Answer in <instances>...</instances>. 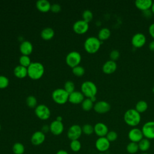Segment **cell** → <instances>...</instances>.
Here are the masks:
<instances>
[{
	"label": "cell",
	"mask_w": 154,
	"mask_h": 154,
	"mask_svg": "<svg viewBox=\"0 0 154 154\" xmlns=\"http://www.w3.org/2000/svg\"><path fill=\"white\" fill-rule=\"evenodd\" d=\"M125 122L132 127L137 126L141 121V115L135 109H129L124 114Z\"/></svg>",
	"instance_id": "1"
},
{
	"label": "cell",
	"mask_w": 154,
	"mask_h": 154,
	"mask_svg": "<svg viewBox=\"0 0 154 154\" xmlns=\"http://www.w3.org/2000/svg\"><path fill=\"white\" fill-rule=\"evenodd\" d=\"M28 75L32 79H38L40 78L45 71L42 64L38 62H32L27 67Z\"/></svg>",
	"instance_id": "2"
},
{
	"label": "cell",
	"mask_w": 154,
	"mask_h": 154,
	"mask_svg": "<svg viewBox=\"0 0 154 154\" xmlns=\"http://www.w3.org/2000/svg\"><path fill=\"white\" fill-rule=\"evenodd\" d=\"M101 41L96 37H89L84 42V46L85 51L90 54L96 53L100 48Z\"/></svg>",
	"instance_id": "3"
},
{
	"label": "cell",
	"mask_w": 154,
	"mask_h": 154,
	"mask_svg": "<svg viewBox=\"0 0 154 154\" xmlns=\"http://www.w3.org/2000/svg\"><path fill=\"white\" fill-rule=\"evenodd\" d=\"M81 91L82 94L87 98L95 97L97 88L94 82L90 81H86L81 85Z\"/></svg>",
	"instance_id": "4"
},
{
	"label": "cell",
	"mask_w": 154,
	"mask_h": 154,
	"mask_svg": "<svg viewBox=\"0 0 154 154\" xmlns=\"http://www.w3.org/2000/svg\"><path fill=\"white\" fill-rule=\"evenodd\" d=\"M53 100L57 103H65L68 100L69 94L64 88H57L52 94Z\"/></svg>",
	"instance_id": "5"
},
{
	"label": "cell",
	"mask_w": 154,
	"mask_h": 154,
	"mask_svg": "<svg viewBox=\"0 0 154 154\" xmlns=\"http://www.w3.org/2000/svg\"><path fill=\"white\" fill-rule=\"evenodd\" d=\"M81 60V55L77 51H72L69 52L66 58V63L72 68L78 66Z\"/></svg>",
	"instance_id": "6"
},
{
	"label": "cell",
	"mask_w": 154,
	"mask_h": 154,
	"mask_svg": "<svg viewBox=\"0 0 154 154\" xmlns=\"http://www.w3.org/2000/svg\"><path fill=\"white\" fill-rule=\"evenodd\" d=\"M144 137L149 140L154 139V121L145 123L141 128Z\"/></svg>",
	"instance_id": "7"
},
{
	"label": "cell",
	"mask_w": 154,
	"mask_h": 154,
	"mask_svg": "<svg viewBox=\"0 0 154 154\" xmlns=\"http://www.w3.org/2000/svg\"><path fill=\"white\" fill-rule=\"evenodd\" d=\"M35 113L36 116L42 120H46L49 119L51 116L50 109L46 105L43 104H41L36 106L35 109Z\"/></svg>",
	"instance_id": "8"
},
{
	"label": "cell",
	"mask_w": 154,
	"mask_h": 154,
	"mask_svg": "<svg viewBox=\"0 0 154 154\" xmlns=\"http://www.w3.org/2000/svg\"><path fill=\"white\" fill-rule=\"evenodd\" d=\"M82 133V128L78 125H73L68 129L67 137L72 140H78Z\"/></svg>",
	"instance_id": "9"
},
{
	"label": "cell",
	"mask_w": 154,
	"mask_h": 154,
	"mask_svg": "<svg viewBox=\"0 0 154 154\" xmlns=\"http://www.w3.org/2000/svg\"><path fill=\"white\" fill-rule=\"evenodd\" d=\"M128 137L131 142L137 143L140 142L144 138L141 129H140L137 128H134L131 129L128 132Z\"/></svg>",
	"instance_id": "10"
},
{
	"label": "cell",
	"mask_w": 154,
	"mask_h": 154,
	"mask_svg": "<svg viewBox=\"0 0 154 154\" xmlns=\"http://www.w3.org/2000/svg\"><path fill=\"white\" fill-rule=\"evenodd\" d=\"M146 42L145 35L141 32H138L134 34L131 39L132 45L134 48H140L143 47Z\"/></svg>",
	"instance_id": "11"
},
{
	"label": "cell",
	"mask_w": 154,
	"mask_h": 154,
	"mask_svg": "<svg viewBox=\"0 0 154 154\" xmlns=\"http://www.w3.org/2000/svg\"><path fill=\"white\" fill-rule=\"evenodd\" d=\"M95 147L98 151L103 153L109 149L110 142L105 137H99L95 142Z\"/></svg>",
	"instance_id": "12"
},
{
	"label": "cell",
	"mask_w": 154,
	"mask_h": 154,
	"mask_svg": "<svg viewBox=\"0 0 154 154\" xmlns=\"http://www.w3.org/2000/svg\"><path fill=\"white\" fill-rule=\"evenodd\" d=\"M88 23L84 20H79L75 22L73 25L74 31L78 34H82L86 32L88 29Z\"/></svg>",
	"instance_id": "13"
},
{
	"label": "cell",
	"mask_w": 154,
	"mask_h": 154,
	"mask_svg": "<svg viewBox=\"0 0 154 154\" xmlns=\"http://www.w3.org/2000/svg\"><path fill=\"white\" fill-rule=\"evenodd\" d=\"M94 111L99 114H104L108 112L111 109L110 104L105 101V100H100L97 102L94 105Z\"/></svg>",
	"instance_id": "14"
},
{
	"label": "cell",
	"mask_w": 154,
	"mask_h": 154,
	"mask_svg": "<svg viewBox=\"0 0 154 154\" xmlns=\"http://www.w3.org/2000/svg\"><path fill=\"white\" fill-rule=\"evenodd\" d=\"M108 131H109L107 126L103 123H97L94 126V132L99 137H106Z\"/></svg>",
	"instance_id": "15"
},
{
	"label": "cell",
	"mask_w": 154,
	"mask_h": 154,
	"mask_svg": "<svg viewBox=\"0 0 154 154\" xmlns=\"http://www.w3.org/2000/svg\"><path fill=\"white\" fill-rule=\"evenodd\" d=\"M49 129L52 134L55 135H58L63 132L64 125L61 122L54 120L51 123Z\"/></svg>",
	"instance_id": "16"
},
{
	"label": "cell",
	"mask_w": 154,
	"mask_h": 154,
	"mask_svg": "<svg viewBox=\"0 0 154 154\" xmlns=\"http://www.w3.org/2000/svg\"><path fill=\"white\" fill-rule=\"evenodd\" d=\"M45 140V135L42 131L35 132L31 137V141L33 145L38 146L42 144Z\"/></svg>",
	"instance_id": "17"
},
{
	"label": "cell",
	"mask_w": 154,
	"mask_h": 154,
	"mask_svg": "<svg viewBox=\"0 0 154 154\" xmlns=\"http://www.w3.org/2000/svg\"><path fill=\"white\" fill-rule=\"evenodd\" d=\"M117 68V65L116 61L112 60L106 61L102 66V71L106 74H111L116 72Z\"/></svg>",
	"instance_id": "18"
},
{
	"label": "cell",
	"mask_w": 154,
	"mask_h": 154,
	"mask_svg": "<svg viewBox=\"0 0 154 154\" xmlns=\"http://www.w3.org/2000/svg\"><path fill=\"white\" fill-rule=\"evenodd\" d=\"M84 100V95L82 92L78 91H74L73 93L69 94V101L72 103L78 104L82 103Z\"/></svg>",
	"instance_id": "19"
},
{
	"label": "cell",
	"mask_w": 154,
	"mask_h": 154,
	"mask_svg": "<svg viewBox=\"0 0 154 154\" xmlns=\"http://www.w3.org/2000/svg\"><path fill=\"white\" fill-rule=\"evenodd\" d=\"M152 3L153 1L152 0H137L135 1L136 7L142 11L149 10L152 7Z\"/></svg>",
	"instance_id": "20"
},
{
	"label": "cell",
	"mask_w": 154,
	"mask_h": 154,
	"mask_svg": "<svg viewBox=\"0 0 154 154\" xmlns=\"http://www.w3.org/2000/svg\"><path fill=\"white\" fill-rule=\"evenodd\" d=\"M32 43L27 40L23 41L20 45V51L21 53L24 55H29L32 51Z\"/></svg>",
	"instance_id": "21"
},
{
	"label": "cell",
	"mask_w": 154,
	"mask_h": 154,
	"mask_svg": "<svg viewBox=\"0 0 154 154\" xmlns=\"http://www.w3.org/2000/svg\"><path fill=\"white\" fill-rule=\"evenodd\" d=\"M51 5L47 0H38L36 2V7L42 12H47L51 10Z\"/></svg>",
	"instance_id": "22"
},
{
	"label": "cell",
	"mask_w": 154,
	"mask_h": 154,
	"mask_svg": "<svg viewBox=\"0 0 154 154\" xmlns=\"http://www.w3.org/2000/svg\"><path fill=\"white\" fill-rule=\"evenodd\" d=\"M14 74L19 78H23L28 75L27 67H23L21 65L17 66L14 69Z\"/></svg>",
	"instance_id": "23"
},
{
	"label": "cell",
	"mask_w": 154,
	"mask_h": 154,
	"mask_svg": "<svg viewBox=\"0 0 154 154\" xmlns=\"http://www.w3.org/2000/svg\"><path fill=\"white\" fill-rule=\"evenodd\" d=\"M139 150L143 152H146L150 147V140L147 138H143L140 142L138 143Z\"/></svg>",
	"instance_id": "24"
},
{
	"label": "cell",
	"mask_w": 154,
	"mask_h": 154,
	"mask_svg": "<svg viewBox=\"0 0 154 154\" xmlns=\"http://www.w3.org/2000/svg\"><path fill=\"white\" fill-rule=\"evenodd\" d=\"M54 35V31L52 28L47 27L44 28L41 32V37L46 40L51 39Z\"/></svg>",
	"instance_id": "25"
},
{
	"label": "cell",
	"mask_w": 154,
	"mask_h": 154,
	"mask_svg": "<svg viewBox=\"0 0 154 154\" xmlns=\"http://www.w3.org/2000/svg\"><path fill=\"white\" fill-rule=\"evenodd\" d=\"M111 35V31L108 28H102L98 32V38L100 41L107 40Z\"/></svg>",
	"instance_id": "26"
},
{
	"label": "cell",
	"mask_w": 154,
	"mask_h": 154,
	"mask_svg": "<svg viewBox=\"0 0 154 154\" xmlns=\"http://www.w3.org/2000/svg\"><path fill=\"white\" fill-rule=\"evenodd\" d=\"M148 108L147 103L144 100H139L135 105V109L139 112L142 113L145 112Z\"/></svg>",
	"instance_id": "27"
},
{
	"label": "cell",
	"mask_w": 154,
	"mask_h": 154,
	"mask_svg": "<svg viewBox=\"0 0 154 154\" xmlns=\"http://www.w3.org/2000/svg\"><path fill=\"white\" fill-rule=\"evenodd\" d=\"M12 150L14 154H23L25 152V147L21 143L16 142L13 144Z\"/></svg>",
	"instance_id": "28"
},
{
	"label": "cell",
	"mask_w": 154,
	"mask_h": 154,
	"mask_svg": "<svg viewBox=\"0 0 154 154\" xmlns=\"http://www.w3.org/2000/svg\"><path fill=\"white\" fill-rule=\"evenodd\" d=\"M126 149V151L130 154L136 153L139 150L138 143L131 142V141L127 144Z\"/></svg>",
	"instance_id": "29"
},
{
	"label": "cell",
	"mask_w": 154,
	"mask_h": 154,
	"mask_svg": "<svg viewBox=\"0 0 154 154\" xmlns=\"http://www.w3.org/2000/svg\"><path fill=\"white\" fill-rule=\"evenodd\" d=\"M93 106V102L90 98H87L82 102V108L84 111H90Z\"/></svg>",
	"instance_id": "30"
},
{
	"label": "cell",
	"mask_w": 154,
	"mask_h": 154,
	"mask_svg": "<svg viewBox=\"0 0 154 154\" xmlns=\"http://www.w3.org/2000/svg\"><path fill=\"white\" fill-rule=\"evenodd\" d=\"M70 149L75 152H77L81 150V144L78 140H72L70 143Z\"/></svg>",
	"instance_id": "31"
},
{
	"label": "cell",
	"mask_w": 154,
	"mask_h": 154,
	"mask_svg": "<svg viewBox=\"0 0 154 154\" xmlns=\"http://www.w3.org/2000/svg\"><path fill=\"white\" fill-rule=\"evenodd\" d=\"M19 63H20V65L25 67H28L31 63L29 57L28 55H22L20 57Z\"/></svg>",
	"instance_id": "32"
},
{
	"label": "cell",
	"mask_w": 154,
	"mask_h": 154,
	"mask_svg": "<svg viewBox=\"0 0 154 154\" xmlns=\"http://www.w3.org/2000/svg\"><path fill=\"white\" fill-rule=\"evenodd\" d=\"M64 89L70 94L75 91V84L71 81H67L64 84Z\"/></svg>",
	"instance_id": "33"
},
{
	"label": "cell",
	"mask_w": 154,
	"mask_h": 154,
	"mask_svg": "<svg viewBox=\"0 0 154 154\" xmlns=\"http://www.w3.org/2000/svg\"><path fill=\"white\" fill-rule=\"evenodd\" d=\"M82 131L85 135H90L94 132V127L90 124H85L82 127Z\"/></svg>",
	"instance_id": "34"
},
{
	"label": "cell",
	"mask_w": 154,
	"mask_h": 154,
	"mask_svg": "<svg viewBox=\"0 0 154 154\" xmlns=\"http://www.w3.org/2000/svg\"><path fill=\"white\" fill-rule=\"evenodd\" d=\"M93 17V13L90 10H85L82 13V18L83 20L88 23L90 22Z\"/></svg>",
	"instance_id": "35"
},
{
	"label": "cell",
	"mask_w": 154,
	"mask_h": 154,
	"mask_svg": "<svg viewBox=\"0 0 154 154\" xmlns=\"http://www.w3.org/2000/svg\"><path fill=\"white\" fill-rule=\"evenodd\" d=\"M72 72L74 75L78 76H82L85 73V69L81 66H77L72 68Z\"/></svg>",
	"instance_id": "36"
},
{
	"label": "cell",
	"mask_w": 154,
	"mask_h": 154,
	"mask_svg": "<svg viewBox=\"0 0 154 154\" xmlns=\"http://www.w3.org/2000/svg\"><path fill=\"white\" fill-rule=\"evenodd\" d=\"M27 105L30 108H34L37 104V99L34 96H29L26 99Z\"/></svg>",
	"instance_id": "37"
},
{
	"label": "cell",
	"mask_w": 154,
	"mask_h": 154,
	"mask_svg": "<svg viewBox=\"0 0 154 154\" xmlns=\"http://www.w3.org/2000/svg\"><path fill=\"white\" fill-rule=\"evenodd\" d=\"M105 137L111 143V142H113V141H116L117 139L118 135L116 131H108V132L106 134Z\"/></svg>",
	"instance_id": "38"
},
{
	"label": "cell",
	"mask_w": 154,
	"mask_h": 154,
	"mask_svg": "<svg viewBox=\"0 0 154 154\" xmlns=\"http://www.w3.org/2000/svg\"><path fill=\"white\" fill-rule=\"evenodd\" d=\"M9 84V80L7 77L4 75H0V88H6Z\"/></svg>",
	"instance_id": "39"
},
{
	"label": "cell",
	"mask_w": 154,
	"mask_h": 154,
	"mask_svg": "<svg viewBox=\"0 0 154 154\" xmlns=\"http://www.w3.org/2000/svg\"><path fill=\"white\" fill-rule=\"evenodd\" d=\"M120 57V52L118 50L114 49L112 50V51H111L110 54H109V57H110V60L116 61L117 60L119 59Z\"/></svg>",
	"instance_id": "40"
},
{
	"label": "cell",
	"mask_w": 154,
	"mask_h": 154,
	"mask_svg": "<svg viewBox=\"0 0 154 154\" xmlns=\"http://www.w3.org/2000/svg\"><path fill=\"white\" fill-rule=\"evenodd\" d=\"M51 10L53 12H58L61 10V6L58 4H54L51 5Z\"/></svg>",
	"instance_id": "41"
},
{
	"label": "cell",
	"mask_w": 154,
	"mask_h": 154,
	"mask_svg": "<svg viewBox=\"0 0 154 154\" xmlns=\"http://www.w3.org/2000/svg\"><path fill=\"white\" fill-rule=\"evenodd\" d=\"M149 32L151 37L154 39V23H152L149 27Z\"/></svg>",
	"instance_id": "42"
},
{
	"label": "cell",
	"mask_w": 154,
	"mask_h": 154,
	"mask_svg": "<svg viewBox=\"0 0 154 154\" xmlns=\"http://www.w3.org/2000/svg\"><path fill=\"white\" fill-rule=\"evenodd\" d=\"M149 48L150 51H154V40L150 42V43L149 45Z\"/></svg>",
	"instance_id": "43"
},
{
	"label": "cell",
	"mask_w": 154,
	"mask_h": 154,
	"mask_svg": "<svg viewBox=\"0 0 154 154\" xmlns=\"http://www.w3.org/2000/svg\"><path fill=\"white\" fill-rule=\"evenodd\" d=\"M56 154H69V153L64 150H59L57 152Z\"/></svg>",
	"instance_id": "44"
},
{
	"label": "cell",
	"mask_w": 154,
	"mask_h": 154,
	"mask_svg": "<svg viewBox=\"0 0 154 154\" xmlns=\"http://www.w3.org/2000/svg\"><path fill=\"white\" fill-rule=\"evenodd\" d=\"M42 132L45 134V132H47L49 130H50L49 129V126L48 127L47 125H45L43 127V128H42Z\"/></svg>",
	"instance_id": "45"
},
{
	"label": "cell",
	"mask_w": 154,
	"mask_h": 154,
	"mask_svg": "<svg viewBox=\"0 0 154 154\" xmlns=\"http://www.w3.org/2000/svg\"><path fill=\"white\" fill-rule=\"evenodd\" d=\"M151 11H152V14H154V2H153V3H152V7H151Z\"/></svg>",
	"instance_id": "46"
},
{
	"label": "cell",
	"mask_w": 154,
	"mask_h": 154,
	"mask_svg": "<svg viewBox=\"0 0 154 154\" xmlns=\"http://www.w3.org/2000/svg\"><path fill=\"white\" fill-rule=\"evenodd\" d=\"M56 120L59 121V122H61V120H62V117H60V116H58V117H57V120Z\"/></svg>",
	"instance_id": "47"
},
{
	"label": "cell",
	"mask_w": 154,
	"mask_h": 154,
	"mask_svg": "<svg viewBox=\"0 0 154 154\" xmlns=\"http://www.w3.org/2000/svg\"><path fill=\"white\" fill-rule=\"evenodd\" d=\"M142 154H149V153H147V152H143Z\"/></svg>",
	"instance_id": "48"
},
{
	"label": "cell",
	"mask_w": 154,
	"mask_h": 154,
	"mask_svg": "<svg viewBox=\"0 0 154 154\" xmlns=\"http://www.w3.org/2000/svg\"><path fill=\"white\" fill-rule=\"evenodd\" d=\"M152 91H153V93H154V86H153V88H152Z\"/></svg>",
	"instance_id": "49"
},
{
	"label": "cell",
	"mask_w": 154,
	"mask_h": 154,
	"mask_svg": "<svg viewBox=\"0 0 154 154\" xmlns=\"http://www.w3.org/2000/svg\"><path fill=\"white\" fill-rule=\"evenodd\" d=\"M97 154H105V153H101V152H100V153H97Z\"/></svg>",
	"instance_id": "50"
},
{
	"label": "cell",
	"mask_w": 154,
	"mask_h": 154,
	"mask_svg": "<svg viewBox=\"0 0 154 154\" xmlns=\"http://www.w3.org/2000/svg\"><path fill=\"white\" fill-rule=\"evenodd\" d=\"M1 125H0V131H1Z\"/></svg>",
	"instance_id": "51"
}]
</instances>
